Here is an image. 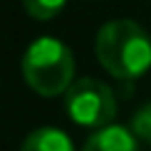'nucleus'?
Returning a JSON list of instances; mask_svg holds the SVG:
<instances>
[{
    "instance_id": "f257e3e1",
    "label": "nucleus",
    "mask_w": 151,
    "mask_h": 151,
    "mask_svg": "<svg viewBox=\"0 0 151 151\" xmlns=\"http://www.w3.org/2000/svg\"><path fill=\"white\" fill-rule=\"evenodd\" d=\"M94 55L114 79L131 82L151 67V35L129 17L109 20L97 32Z\"/></svg>"
},
{
    "instance_id": "f03ea898",
    "label": "nucleus",
    "mask_w": 151,
    "mask_h": 151,
    "mask_svg": "<svg viewBox=\"0 0 151 151\" xmlns=\"http://www.w3.org/2000/svg\"><path fill=\"white\" fill-rule=\"evenodd\" d=\"M22 77L40 97H60L74 82V55L57 37H37L22 55Z\"/></svg>"
},
{
    "instance_id": "7ed1b4c3",
    "label": "nucleus",
    "mask_w": 151,
    "mask_h": 151,
    "mask_svg": "<svg viewBox=\"0 0 151 151\" xmlns=\"http://www.w3.org/2000/svg\"><path fill=\"white\" fill-rule=\"evenodd\" d=\"M65 109L74 124L99 131L114 124L116 94L111 92L109 84L94 77H79L72 82V87L65 94Z\"/></svg>"
},
{
    "instance_id": "20e7f679",
    "label": "nucleus",
    "mask_w": 151,
    "mask_h": 151,
    "mask_svg": "<svg viewBox=\"0 0 151 151\" xmlns=\"http://www.w3.org/2000/svg\"><path fill=\"white\" fill-rule=\"evenodd\" d=\"M82 151H139V139L134 136L131 129L109 124V127L94 131L84 141Z\"/></svg>"
},
{
    "instance_id": "39448f33",
    "label": "nucleus",
    "mask_w": 151,
    "mask_h": 151,
    "mask_svg": "<svg viewBox=\"0 0 151 151\" xmlns=\"http://www.w3.org/2000/svg\"><path fill=\"white\" fill-rule=\"evenodd\" d=\"M20 151H74V144L62 129L40 127L25 136Z\"/></svg>"
},
{
    "instance_id": "423d86ee",
    "label": "nucleus",
    "mask_w": 151,
    "mask_h": 151,
    "mask_svg": "<svg viewBox=\"0 0 151 151\" xmlns=\"http://www.w3.org/2000/svg\"><path fill=\"white\" fill-rule=\"evenodd\" d=\"M67 0H22V8L35 20H52L57 17Z\"/></svg>"
},
{
    "instance_id": "0eeeda50",
    "label": "nucleus",
    "mask_w": 151,
    "mask_h": 151,
    "mask_svg": "<svg viewBox=\"0 0 151 151\" xmlns=\"http://www.w3.org/2000/svg\"><path fill=\"white\" fill-rule=\"evenodd\" d=\"M131 131H134V136L144 144H149L151 146V102L139 106V109L134 111V116H131Z\"/></svg>"
}]
</instances>
